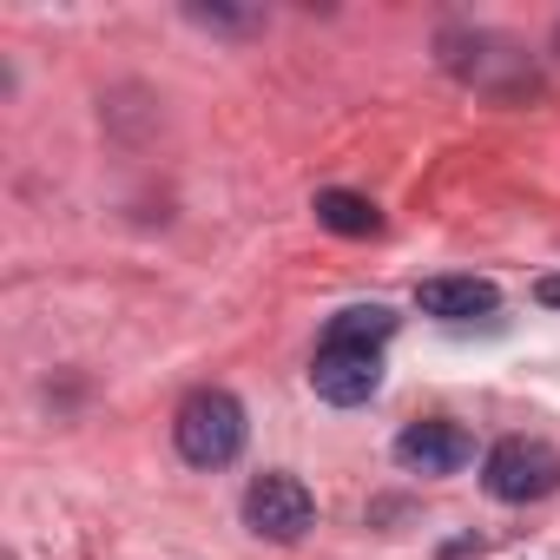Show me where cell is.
Masks as SVG:
<instances>
[{
    "label": "cell",
    "mask_w": 560,
    "mask_h": 560,
    "mask_svg": "<svg viewBox=\"0 0 560 560\" xmlns=\"http://www.w3.org/2000/svg\"><path fill=\"white\" fill-rule=\"evenodd\" d=\"M396 337V311L389 304H350L324 324V343L317 350H383Z\"/></svg>",
    "instance_id": "52a82bcc"
},
{
    "label": "cell",
    "mask_w": 560,
    "mask_h": 560,
    "mask_svg": "<svg viewBox=\"0 0 560 560\" xmlns=\"http://www.w3.org/2000/svg\"><path fill=\"white\" fill-rule=\"evenodd\" d=\"M481 488L508 508H527V501H547L560 488V448L540 442V435H508L488 448L481 462Z\"/></svg>",
    "instance_id": "7a4b0ae2"
},
{
    "label": "cell",
    "mask_w": 560,
    "mask_h": 560,
    "mask_svg": "<svg viewBox=\"0 0 560 560\" xmlns=\"http://www.w3.org/2000/svg\"><path fill=\"white\" fill-rule=\"evenodd\" d=\"M244 435H250V422H244V402L231 396V389H191L185 402H178V416H172V442H178V455L191 462V468H231L237 455H244Z\"/></svg>",
    "instance_id": "6da1fadb"
},
{
    "label": "cell",
    "mask_w": 560,
    "mask_h": 560,
    "mask_svg": "<svg viewBox=\"0 0 560 560\" xmlns=\"http://www.w3.org/2000/svg\"><path fill=\"white\" fill-rule=\"evenodd\" d=\"M534 298H540L547 311H560V270H547V277H540V284H534Z\"/></svg>",
    "instance_id": "9c48e42d"
},
{
    "label": "cell",
    "mask_w": 560,
    "mask_h": 560,
    "mask_svg": "<svg viewBox=\"0 0 560 560\" xmlns=\"http://www.w3.org/2000/svg\"><path fill=\"white\" fill-rule=\"evenodd\" d=\"M416 311L435 317V324H475V317L501 311V291H494V277L442 270V277H422V284H416Z\"/></svg>",
    "instance_id": "5b68a950"
},
{
    "label": "cell",
    "mask_w": 560,
    "mask_h": 560,
    "mask_svg": "<svg viewBox=\"0 0 560 560\" xmlns=\"http://www.w3.org/2000/svg\"><path fill=\"white\" fill-rule=\"evenodd\" d=\"M396 462L409 468V475H455V468H468L475 462V435L462 429V422H409L402 435H396Z\"/></svg>",
    "instance_id": "8992f818"
},
{
    "label": "cell",
    "mask_w": 560,
    "mask_h": 560,
    "mask_svg": "<svg viewBox=\"0 0 560 560\" xmlns=\"http://www.w3.org/2000/svg\"><path fill=\"white\" fill-rule=\"evenodd\" d=\"M311 389L330 409H363L383 389V350H317L311 357Z\"/></svg>",
    "instance_id": "277c9868"
},
{
    "label": "cell",
    "mask_w": 560,
    "mask_h": 560,
    "mask_svg": "<svg viewBox=\"0 0 560 560\" xmlns=\"http://www.w3.org/2000/svg\"><path fill=\"white\" fill-rule=\"evenodd\" d=\"M553 54H560V27H553Z\"/></svg>",
    "instance_id": "30bf717a"
},
{
    "label": "cell",
    "mask_w": 560,
    "mask_h": 560,
    "mask_svg": "<svg viewBox=\"0 0 560 560\" xmlns=\"http://www.w3.org/2000/svg\"><path fill=\"white\" fill-rule=\"evenodd\" d=\"M311 211H317V224L337 231V237H376V231H383V211H376L363 191H343V185H324V191L311 198Z\"/></svg>",
    "instance_id": "ba28073f"
},
{
    "label": "cell",
    "mask_w": 560,
    "mask_h": 560,
    "mask_svg": "<svg viewBox=\"0 0 560 560\" xmlns=\"http://www.w3.org/2000/svg\"><path fill=\"white\" fill-rule=\"evenodd\" d=\"M244 527H250L257 540L291 547V540H304V534L317 527V494H311L298 475L270 468V475H257V481L244 488Z\"/></svg>",
    "instance_id": "3957f363"
}]
</instances>
